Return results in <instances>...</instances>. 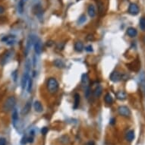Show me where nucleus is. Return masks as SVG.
I'll return each instance as SVG.
<instances>
[{"instance_id":"obj_1","label":"nucleus","mask_w":145,"mask_h":145,"mask_svg":"<svg viewBox=\"0 0 145 145\" xmlns=\"http://www.w3.org/2000/svg\"><path fill=\"white\" fill-rule=\"evenodd\" d=\"M16 104V99L15 97H9L4 103L2 109L5 112H9L15 109V106Z\"/></svg>"},{"instance_id":"obj_2","label":"nucleus","mask_w":145,"mask_h":145,"mask_svg":"<svg viewBox=\"0 0 145 145\" xmlns=\"http://www.w3.org/2000/svg\"><path fill=\"white\" fill-rule=\"evenodd\" d=\"M47 89L50 94H55L58 89V83L54 77H50L47 81Z\"/></svg>"},{"instance_id":"obj_3","label":"nucleus","mask_w":145,"mask_h":145,"mask_svg":"<svg viewBox=\"0 0 145 145\" xmlns=\"http://www.w3.org/2000/svg\"><path fill=\"white\" fill-rule=\"evenodd\" d=\"M118 113L119 115L123 117H129L131 116V111L128 109V107H126V106H121L118 107Z\"/></svg>"},{"instance_id":"obj_4","label":"nucleus","mask_w":145,"mask_h":145,"mask_svg":"<svg viewBox=\"0 0 145 145\" xmlns=\"http://www.w3.org/2000/svg\"><path fill=\"white\" fill-rule=\"evenodd\" d=\"M34 52L37 55H39L42 52V44L40 39H37L34 42Z\"/></svg>"},{"instance_id":"obj_5","label":"nucleus","mask_w":145,"mask_h":145,"mask_svg":"<svg viewBox=\"0 0 145 145\" xmlns=\"http://www.w3.org/2000/svg\"><path fill=\"white\" fill-rule=\"evenodd\" d=\"M128 13L131 15H137L139 13V7L135 3H131L128 8Z\"/></svg>"},{"instance_id":"obj_6","label":"nucleus","mask_w":145,"mask_h":145,"mask_svg":"<svg viewBox=\"0 0 145 145\" xmlns=\"http://www.w3.org/2000/svg\"><path fill=\"white\" fill-rule=\"evenodd\" d=\"M122 73L119 71H113L110 75V80L113 82H118L122 80Z\"/></svg>"},{"instance_id":"obj_7","label":"nucleus","mask_w":145,"mask_h":145,"mask_svg":"<svg viewBox=\"0 0 145 145\" xmlns=\"http://www.w3.org/2000/svg\"><path fill=\"white\" fill-rule=\"evenodd\" d=\"M18 121H19V116H18V110L16 109H14L12 112V125L15 128H17Z\"/></svg>"},{"instance_id":"obj_8","label":"nucleus","mask_w":145,"mask_h":145,"mask_svg":"<svg viewBox=\"0 0 145 145\" xmlns=\"http://www.w3.org/2000/svg\"><path fill=\"white\" fill-rule=\"evenodd\" d=\"M11 55H12L11 51H7V52H5V54H3V56L1 58V60H0L1 64L2 65H5L6 62H8V61L11 57Z\"/></svg>"},{"instance_id":"obj_9","label":"nucleus","mask_w":145,"mask_h":145,"mask_svg":"<svg viewBox=\"0 0 145 145\" xmlns=\"http://www.w3.org/2000/svg\"><path fill=\"white\" fill-rule=\"evenodd\" d=\"M2 41H4L8 45H12L15 43V36H7L2 38Z\"/></svg>"},{"instance_id":"obj_10","label":"nucleus","mask_w":145,"mask_h":145,"mask_svg":"<svg viewBox=\"0 0 145 145\" xmlns=\"http://www.w3.org/2000/svg\"><path fill=\"white\" fill-rule=\"evenodd\" d=\"M34 37L33 36H29V37L27 40V46H26V51H25V53L26 55L28 54V52H29L30 49L31 47V46L33 45V43L34 42Z\"/></svg>"},{"instance_id":"obj_11","label":"nucleus","mask_w":145,"mask_h":145,"mask_svg":"<svg viewBox=\"0 0 145 145\" xmlns=\"http://www.w3.org/2000/svg\"><path fill=\"white\" fill-rule=\"evenodd\" d=\"M30 109H31V100H29L26 103V104L24 105V107L22 109V114L23 115H27L29 113V112L30 111Z\"/></svg>"},{"instance_id":"obj_12","label":"nucleus","mask_w":145,"mask_h":145,"mask_svg":"<svg viewBox=\"0 0 145 145\" xmlns=\"http://www.w3.org/2000/svg\"><path fill=\"white\" fill-rule=\"evenodd\" d=\"M87 13L90 18H94L96 15V9L93 5H90L87 9Z\"/></svg>"},{"instance_id":"obj_13","label":"nucleus","mask_w":145,"mask_h":145,"mask_svg":"<svg viewBox=\"0 0 145 145\" xmlns=\"http://www.w3.org/2000/svg\"><path fill=\"white\" fill-rule=\"evenodd\" d=\"M126 139L128 141L131 142L135 139V131L133 130H131V131H128L126 135Z\"/></svg>"},{"instance_id":"obj_14","label":"nucleus","mask_w":145,"mask_h":145,"mask_svg":"<svg viewBox=\"0 0 145 145\" xmlns=\"http://www.w3.org/2000/svg\"><path fill=\"white\" fill-rule=\"evenodd\" d=\"M127 34L130 37H136L137 35V31L134 28H128L127 29Z\"/></svg>"},{"instance_id":"obj_15","label":"nucleus","mask_w":145,"mask_h":145,"mask_svg":"<svg viewBox=\"0 0 145 145\" xmlns=\"http://www.w3.org/2000/svg\"><path fill=\"white\" fill-rule=\"evenodd\" d=\"M116 98L119 100H125L127 98V94L124 91H118L116 94Z\"/></svg>"},{"instance_id":"obj_16","label":"nucleus","mask_w":145,"mask_h":145,"mask_svg":"<svg viewBox=\"0 0 145 145\" xmlns=\"http://www.w3.org/2000/svg\"><path fill=\"white\" fill-rule=\"evenodd\" d=\"M34 109H35L36 112H37V113H41V112H43V106H42V104H41L40 102H39V101H35L34 103Z\"/></svg>"},{"instance_id":"obj_17","label":"nucleus","mask_w":145,"mask_h":145,"mask_svg":"<svg viewBox=\"0 0 145 145\" xmlns=\"http://www.w3.org/2000/svg\"><path fill=\"white\" fill-rule=\"evenodd\" d=\"M53 64L55 65L56 67H57L58 68H63L65 67V63L63 61L60 60V59H56L53 62Z\"/></svg>"},{"instance_id":"obj_18","label":"nucleus","mask_w":145,"mask_h":145,"mask_svg":"<svg viewBox=\"0 0 145 145\" xmlns=\"http://www.w3.org/2000/svg\"><path fill=\"white\" fill-rule=\"evenodd\" d=\"M75 49L77 52H81L84 49V45L81 42H77L75 44Z\"/></svg>"},{"instance_id":"obj_19","label":"nucleus","mask_w":145,"mask_h":145,"mask_svg":"<svg viewBox=\"0 0 145 145\" xmlns=\"http://www.w3.org/2000/svg\"><path fill=\"white\" fill-rule=\"evenodd\" d=\"M102 92H103V87L101 86H97L94 92V96L96 97H99L101 94H102Z\"/></svg>"},{"instance_id":"obj_20","label":"nucleus","mask_w":145,"mask_h":145,"mask_svg":"<svg viewBox=\"0 0 145 145\" xmlns=\"http://www.w3.org/2000/svg\"><path fill=\"white\" fill-rule=\"evenodd\" d=\"M32 87H33V79L31 77L28 78V84H27V90H28V93H31V90H32Z\"/></svg>"},{"instance_id":"obj_21","label":"nucleus","mask_w":145,"mask_h":145,"mask_svg":"<svg viewBox=\"0 0 145 145\" xmlns=\"http://www.w3.org/2000/svg\"><path fill=\"white\" fill-rule=\"evenodd\" d=\"M80 95L78 94H75V104H74V109H77L79 103H80Z\"/></svg>"},{"instance_id":"obj_22","label":"nucleus","mask_w":145,"mask_h":145,"mask_svg":"<svg viewBox=\"0 0 145 145\" xmlns=\"http://www.w3.org/2000/svg\"><path fill=\"white\" fill-rule=\"evenodd\" d=\"M104 99H105V102L107 104H112V103L113 102V99L110 94H107Z\"/></svg>"},{"instance_id":"obj_23","label":"nucleus","mask_w":145,"mask_h":145,"mask_svg":"<svg viewBox=\"0 0 145 145\" xmlns=\"http://www.w3.org/2000/svg\"><path fill=\"white\" fill-rule=\"evenodd\" d=\"M24 0H20L18 5V12L20 14H22L24 12Z\"/></svg>"},{"instance_id":"obj_24","label":"nucleus","mask_w":145,"mask_h":145,"mask_svg":"<svg viewBox=\"0 0 145 145\" xmlns=\"http://www.w3.org/2000/svg\"><path fill=\"white\" fill-rule=\"evenodd\" d=\"M140 28L142 30H145V17H142L140 19Z\"/></svg>"},{"instance_id":"obj_25","label":"nucleus","mask_w":145,"mask_h":145,"mask_svg":"<svg viewBox=\"0 0 145 145\" xmlns=\"http://www.w3.org/2000/svg\"><path fill=\"white\" fill-rule=\"evenodd\" d=\"M88 81V75L87 74H83L81 76V82L83 84H87Z\"/></svg>"},{"instance_id":"obj_26","label":"nucleus","mask_w":145,"mask_h":145,"mask_svg":"<svg viewBox=\"0 0 145 145\" xmlns=\"http://www.w3.org/2000/svg\"><path fill=\"white\" fill-rule=\"evenodd\" d=\"M85 21H86V16H85V15H81V16L79 18V20H78V23H79V24H84Z\"/></svg>"},{"instance_id":"obj_27","label":"nucleus","mask_w":145,"mask_h":145,"mask_svg":"<svg viewBox=\"0 0 145 145\" xmlns=\"http://www.w3.org/2000/svg\"><path fill=\"white\" fill-rule=\"evenodd\" d=\"M27 142H28V137H26V136L23 137L22 139H21V144H27Z\"/></svg>"},{"instance_id":"obj_28","label":"nucleus","mask_w":145,"mask_h":145,"mask_svg":"<svg viewBox=\"0 0 145 145\" xmlns=\"http://www.w3.org/2000/svg\"><path fill=\"white\" fill-rule=\"evenodd\" d=\"M48 131H49L48 128H47V127H43V128L41 129V133H42L43 135H46V134H47Z\"/></svg>"},{"instance_id":"obj_29","label":"nucleus","mask_w":145,"mask_h":145,"mask_svg":"<svg viewBox=\"0 0 145 145\" xmlns=\"http://www.w3.org/2000/svg\"><path fill=\"white\" fill-rule=\"evenodd\" d=\"M6 144H7L6 139H5V138H4V137L0 138V145H6Z\"/></svg>"},{"instance_id":"obj_30","label":"nucleus","mask_w":145,"mask_h":145,"mask_svg":"<svg viewBox=\"0 0 145 145\" xmlns=\"http://www.w3.org/2000/svg\"><path fill=\"white\" fill-rule=\"evenodd\" d=\"M85 50L87 51V52H93V47H92V46H87V47L85 48Z\"/></svg>"},{"instance_id":"obj_31","label":"nucleus","mask_w":145,"mask_h":145,"mask_svg":"<svg viewBox=\"0 0 145 145\" xmlns=\"http://www.w3.org/2000/svg\"><path fill=\"white\" fill-rule=\"evenodd\" d=\"M90 87H88L87 88V90H86V92H85V96H86V97L87 98H88L89 97V96H90Z\"/></svg>"},{"instance_id":"obj_32","label":"nucleus","mask_w":145,"mask_h":145,"mask_svg":"<svg viewBox=\"0 0 145 145\" xmlns=\"http://www.w3.org/2000/svg\"><path fill=\"white\" fill-rule=\"evenodd\" d=\"M109 123H110L111 125H114V124L116 123V118H111V120H110Z\"/></svg>"},{"instance_id":"obj_33","label":"nucleus","mask_w":145,"mask_h":145,"mask_svg":"<svg viewBox=\"0 0 145 145\" xmlns=\"http://www.w3.org/2000/svg\"><path fill=\"white\" fill-rule=\"evenodd\" d=\"M5 11V8L2 5H0V15L2 14Z\"/></svg>"},{"instance_id":"obj_34","label":"nucleus","mask_w":145,"mask_h":145,"mask_svg":"<svg viewBox=\"0 0 145 145\" xmlns=\"http://www.w3.org/2000/svg\"><path fill=\"white\" fill-rule=\"evenodd\" d=\"M28 142L29 143H32L33 141H34V137L31 136V137H28Z\"/></svg>"},{"instance_id":"obj_35","label":"nucleus","mask_w":145,"mask_h":145,"mask_svg":"<svg viewBox=\"0 0 145 145\" xmlns=\"http://www.w3.org/2000/svg\"><path fill=\"white\" fill-rule=\"evenodd\" d=\"M34 67H36V57H34Z\"/></svg>"},{"instance_id":"obj_36","label":"nucleus","mask_w":145,"mask_h":145,"mask_svg":"<svg viewBox=\"0 0 145 145\" xmlns=\"http://www.w3.org/2000/svg\"><path fill=\"white\" fill-rule=\"evenodd\" d=\"M88 145H95V144H94V141H90V142L88 143Z\"/></svg>"},{"instance_id":"obj_37","label":"nucleus","mask_w":145,"mask_h":145,"mask_svg":"<svg viewBox=\"0 0 145 145\" xmlns=\"http://www.w3.org/2000/svg\"><path fill=\"white\" fill-rule=\"evenodd\" d=\"M24 1H27V0H24Z\"/></svg>"}]
</instances>
